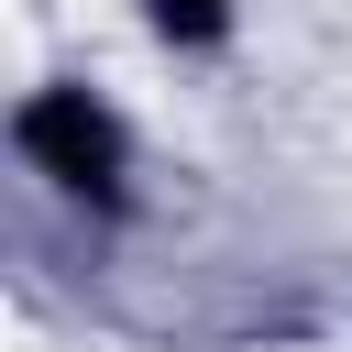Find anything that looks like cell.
Listing matches in <instances>:
<instances>
[{
    "label": "cell",
    "mask_w": 352,
    "mask_h": 352,
    "mask_svg": "<svg viewBox=\"0 0 352 352\" xmlns=\"http://www.w3.org/2000/svg\"><path fill=\"white\" fill-rule=\"evenodd\" d=\"M22 154L55 187H110L121 176V132H110V110H88V88H44L22 110Z\"/></svg>",
    "instance_id": "obj_1"
},
{
    "label": "cell",
    "mask_w": 352,
    "mask_h": 352,
    "mask_svg": "<svg viewBox=\"0 0 352 352\" xmlns=\"http://www.w3.org/2000/svg\"><path fill=\"white\" fill-rule=\"evenodd\" d=\"M154 22H165L176 44H209V33L231 22V0H154Z\"/></svg>",
    "instance_id": "obj_2"
}]
</instances>
